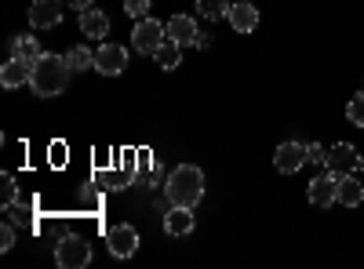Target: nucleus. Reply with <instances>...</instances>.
<instances>
[{"instance_id": "f257e3e1", "label": "nucleus", "mask_w": 364, "mask_h": 269, "mask_svg": "<svg viewBox=\"0 0 364 269\" xmlns=\"http://www.w3.org/2000/svg\"><path fill=\"white\" fill-rule=\"evenodd\" d=\"M70 73H73V70H70V62H66V55H41L37 62H33L29 87H33L41 99H55V95L66 92Z\"/></svg>"}, {"instance_id": "f03ea898", "label": "nucleus", "mask_w": 364, "mask_h": 269, "mask_svg": "<svg viewBox=\"0 0 364 269\" xmlns=\"http://www.w3.org/2000/svg\"><path fill=\"white\" fill-rule=\"evenodd\" d=\"M204 197V171L197 164H178L168 175V200L182 207H197Z\"/></svg>"}, {"instance_id": "7ed1b4c3", "label": "nucleus", "mask_w": 364, "mask_h": 269, "mask_svg": "<svg viewBox=\"0 0 364 269\" xmlns=\"http://www.w3.org/2000/svg\"><path fill=\"white\" fill-rule=\"evenodd\" d=\"M55 262L63 269H80V265L91 262V244L84 241L80 233H66L63 241L55 244Z\"/></svg>"}, {"instance_id": "20e7f679", "label": "nucleus", "mask_w": 364, "mask_h": 269, "mask_svg": "<svg viewBox=\"0 0 364 269\" xmlns=\"http://www.w3.org/2000/svg\"><path fill=\"white\" fill-rule=\"evenodd\" d=\"M168 40V29L157 22V18H139L135 22V29H132V48L139 51V55H157V48Z\"/></svg>"}, {"instance_id": "39448f33", "label": "nucleus", "mask_w": 364, "mask_h": 269, "mask_svg": "<svg viewBox=\"0 0 364 269\" xmlns=\"http://www.w3.org/2000/svg\"><path fill=\"white\" fill-rule=\"evenodd\" d=\"M106 244H109V255L113 258H132L139 251V229L135 226H109L106 233Z\"/></svg>"}, {"instance_id": "423d86ee", "label": "nucleus", "mask_w": 364, "mask_h": 269, "mask_svg": "<svg viewBox=\"0 0 364 269\" xmlns=\"http://www.w3.org/2000/svg\"><path fill=\"white\" fill-rule=\"evenodd\" d=\"M324 168L331 171V175H353V168H360V153L350 146V142H336L328 149V160H324Z\"/></svg>"}, {"instance_id": "0eeeda50", "label": "nucleus", "mask_w": 364, "mask_h": 269, "mask_svg": "<svg viewBox=\"0 0 364 269\" xmlns=\"http://www.w3.org/2000/svg\"><path fill=\"white\" fill-rule=\"evenodd\" d=\"M128 66V48H120V44H102L95 51V70L102 77H120Z\"/></svg>"}, {"instance_id": "6e6552de", "label": "nucleus", "mask_w": 364, "mask_h": 269, "mask_svg": "<svg viewBox=\"0 0 364 269\" xmlns=\"http://www.w3.org/2000/svg\"><path fill=\"white\" fill-rule=\"evenodd\" d=\"M306 197H310V204L314 207H331V204H339V175H317L314 182H310V190H306Z\"/></svg>"}, {"instance_id": "1a4fd4ad", "label": "nucleus", "mask_w": 364, "mask_h": 269, "mask_svg": "<svg viewBox=\"0 0 364 269\" xmlns=\"http://www.w3.org/2000/svg\"><path fill=\"white\" fill-rule=\"evenodd\" d=\"M306 160L310 157H306V146H302V142H281L277 153H273V168H277L281 175H295Z\"/></svg>"}, {"instance_id": "9d476101", "label": "nucleus", "mask_w": 364, "mask_h": 269, "mask_svg": "<svg viewBox=\"0 0 364 269\" xmlns=\"http://www.w3.org/2000/svg\"><path fill=\"white\" fill-rule=\"evenodd\" d=\"M58 22H63V0H33V8H29V26L51 29Z\"/></svg>"}, {"instance_id": "9b49d317", "label": "nucleus", "mask_w": 364, "mask_h": 269, "mask_svg": "<svg viewBox=\"0 0 364 269\" xmlns=\"http://www.w3.org/2000/svg\"><path fill=\"white\" fill-rule=\"evenodd\" d=\"M168 37L178 40L182 48H197L200 44V29H197V22L190 15H171L168 18Z\"/></svg>"}, {"instance_id": "f8f14e48", "label": "nucleus", "mask_w": 364, "mask_h": 269, "mask_svg": "<svg viewBox=\"0 0 364 269\" xmlns=\"http://www.w3.org/2000/svg\"><path fill=\"white\" fill-rule=\"evenodd\" d=\"M193 226H197L193 207L171 204V212L164 215V229H168V236H190V233H193Z\"/></svg>"}, {"instance_id": "ddd939ff", "label": "nucleus", "mask_w": 364, "mask_h": 269, "mask_svg": "<svg viewBox=\"0 0 364 269\" xmlns=\"http://www.w3.org/2000/svg\"><path fill=\"white\" fill-rule=\"evenodd\" d=\"M230 26L237 29V33H255V26H259V11L252 0H237V4H230Z\"/></svg>"}, {"instance_id": "4468645a", "label": "nucleus", "mask_w": 364, "mask_h": 269, "mask_svg": "<svg viewBox=\"0 0 364 269\" xmlns=\"http://www.w3.org/2000/svg\"><path fill=\"white\" fill-rule=\"evenodd\" d=\"M80 33H84L87 40H102V37H109V15L99 11V8L80 11Z\"/></svg>"}, {"instance_id": "2eb2a0df", "label": "nucleus", "mask_w": 364, "mask_h": 269, "mask_svg": "<svg viewBox=\"0 0 364 269\" xmlns=\"http://www.w3.org/2000/svg\"><path fill=\"white\" fill-rule=\"evenodd\" d=\"M29 77H33V66L22 62V58H15V55L0 66V84L4 87H22V84H29Z\"/></svg>"}, {"instance_id": "dca6fc26", "label": "nucleus", "mask_w": 364, "mask_h": 269, "mask_svg": "<svg viewBox=\"0 0 364 269\" xmlns=\"http://www.w3.org/2000/svg\"><path fill=\"white\" fill-rule=\"evenodd\" d=\"M339 204H343V207L364 204V186H360V178H353V175H343V178H339Z\"/></svg>"}, {"instance_id": "f3484780", "label": "nucleus", "mask_w": 364, "mask_h": 269, "mask_svg": "<svg viewBox=\"0 0 364 269\" xmlns=\"http://www.w3.org/2000/svg\"><path fill=\"white\" fill-rule=\"evenodd\" d=\"M154 62L161 66V70H178L182 66V44L178 40H164L161 48H157V55H154Z\"/></svg>"}, {"instance_id": "a211bd4d", "label": "nucleus", "mask_w": 364, "mask_h": 269, "mask_svg": "<svg viewBox=\"0 0 364 269\" xmlns=\"http://www.w3.org/2000/svg\"><path fill=\"white\" fill-rule=\"evenodd\" d=\"M11 55H15V58H22V62H29V66H33V62H37V58H41L44 51H41V44H37L33 37H15V40H11Z\"/></svg>"}, {"instance_id": "6ab92c4d", "label": "nucleus", "mask_w": 364, "mask_h": 269, "mask_svg": "<svg viewBox=\"0 0 364 269\" xmlns=\"http://www.w3.org/2000/svg\"><path fill=\"white\" fill-rule=\"evenodd\" d=\"M66 62H70V70H73V73L95 70V51H87L84 44H77V48H70V51H66Z\"/></svg>"}, {"instance_id": "aec40b11", "label": "nucleus", "mask_w": 364, "mask_h": 269, "mask_svg": "<svg viewBox=\"0 0 364 269\" xmlns=\"http://www.w3.org/2000/svg\"><path fill=\"white\" fill-rule=\"evenodd\" d=\"M197 15H204V18H223V15H230V4L226 0H197Z\"/></svg>"}, {"instance_id": "412c9836", "label": "nucleus", "mask_w": 364, "mask_h": 269, "mask_svg": "<svg viewBox=\"0 0 364 269\" xmlns=\"http://www.w3.org/2000/svg\"><path fill=\"white\" fill-rule=\"evenodd\" d=\"M346 121H350V124H357V128H364V87L350 99V106H346Z\"/></svg>"}, {"instance_id": "4be33fe9", "label": "nucleus", "mask_w": 364, "mask_h": 269, "mask_svg": "<svg viewBox=\"0 0 364 269\" xmlns=\"http://www.w3.org/2000/svg\"><path fill=\"white\" fill-rule=\"evenodd\" d=\"M18 200V186H15V178L11 175H0V204H15Z\"/></svg>"}, {"instance_id": "5701e85b", "label": "nucleus", "mask_w": 364, "mask_h": 269, "mask_svg": "<svg viewBox=\"0 0 364 269\" xmlns=\"http://www.w3.org/2000/svg\"><path fill=\"white\" fill-rule=\"evenodd\" d=\"M4 215H8V222H26V215H29V204H22V200H15V204H8L4 207Z\"/></svg>"}, {"instance_id": "b1692460", "label": "nucleus", "mask_w": 364, "mask_h": 269, "mask_svg": "<svg viewBox=\"0 0 364 269\" xmlns=\"http://www.w3.org/2000/svg\"><path fill=\"white\" fill-rule=\"evenodd\" d=\"M124 11L139 22V18H146V15H149V0H124Z\"/></svg>"}, {"instance_id": "393cba45", "label": "nucleus", "mask_w": 364, "mask_h": 269, "mask_svg": "<svg viewBox=\"0 0 364 269\" xmlns=\"http://www.w3.org/2000/svg\"><path fill=\"white\" fill-rule=\"evenodd\" d=\"M15 248V222L0 226V251H11Z\"/></svg>"}, {"instance_id": "a878e982", "label": "nucleus", "mask_w": 364, "mask_h": 269, "mask_svg": "<svg viewBox=\"0 0 364 269\" xmlns=\"http://www.w3.org/2000/svg\"><path fill=\"white\" fill-rule=\"evenodd\" d=\"M306 157H310L314 164H324V160H328V149H324L321 142H314V146H306Z\"/></svg>"}, {"instance_id": "bb28decb", "label": "nucleus", "mask_w": 364, "mask_h": 269, "mask_svg": "<svg viewBox=\"0 0 364 269\" xmlns=\"http://www.w3.org/2000/svg\"><path fill=\"white\" fill-rule=\"evenodd\" d=\"M66 4H70V8H77V11H87L91 4H95V0H66Z\"/></svg>"}, {"instance_id": "cd10ccee", "label": "nucleus", "mask_w": 364, "mask_h": 269, "mask_svg": "<svg viewBox=\"0 0 364 269\" xmlns=\"http://www.w3.org/2000/svg\"><path fill=\"white\" fill-rule=\"evenodd\" d=\"M360 168H364V157H360Z\"/></svg>"}]
</instances>
